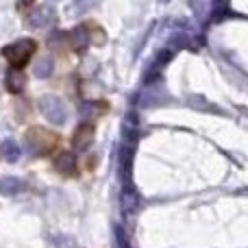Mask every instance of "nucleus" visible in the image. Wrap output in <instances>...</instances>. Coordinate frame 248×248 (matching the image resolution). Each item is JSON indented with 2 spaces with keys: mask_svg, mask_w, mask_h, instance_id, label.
I'll return each instance as SVG.
<instances>
[{
  "mask_svg": "<svg viewBox=\"0 0 248 248\" xmlns=\"http://www.w3.org/2000/svg\"><path fill=\"white\" fill-rule=\"evenodd\" d=\"M98 31V24H81V26H74L72 31L68 33V44L74 48L77 52L85 50L90 44H94V33Z\"/></svg>",
  "mask_w": 248,
  "mask_h": 248,
  "instance_id": "nucleus-4",
  "label": "nucleus"
},
{
  "mask_svg": "<svg viewBox=\"0 0 248 248\" xmlns=\"http://www.w3.org/2000/svg\"><path fill=\"white\" fill-rule=\"evenodd\" d=\"M55 170L63 176L77 174V157L72 150H59V155L55 157Z\"/></svg>",
  "mask_w": 248,
  "mask_h": 248,
  "instance_id": "nucleus-7",
  "label": "nucleus"
},
{
  "mask_svg": "<svg viewBox=\"0 0 248 248\" xmlns=\"http://www.w3.org/2000/svg\"><path fill=\"white\" fill-rule=\"evenodd\" d=\"M94 135H96V128L92 122H81L78 128L74 131L72 135V148L74 150H87L94 141Z\"/></svg>",
  "mask_w": 248,
  "mask_h": 248,
  "instance_id": "nucleus-6",
  "label": "nucleus"
},
{
  "mask_svg": "<svg viewBox=\"0 0 248 248\" xmlns=\"http://www.w3.org/2000/svg\"><path fill=\"white\" fill-rule=\"evenodd\" d=\"M35 52H37V42H35V39H16V42H11L9 46H4L2 50H0V55L11 63V68L22 70L31 61V57H33Z\"/></svg>",
  "mask_w": 248,
  "mask_h": 248,
  "instance_id": "nucleus-2",
  "label": "nucleus"
},
{
  "mask_svg": "<svg viewBox=\"0 0 248 248\" xmlns=\"http://www.w3.org/2000/svg\"><path fill=\"white\" fill-rule=\"evenodd\" d=\"M24 83H26V77L22 74V70L11 68V70L7 72V78H4V85H7V90L11 92V94H20V92L24 90Z\"/></svg>",
  "mask_w": 248,
  "mask_h": 248,
  "instance_id": "nucleus-8",
  "label": "nucleus"
},
{
  "mask_svg": "<svg viewBox=\"0 0 248 248\" xmlns=\"http://www.w3.org/2000/svg\"><path fill=\"white\" fill-rule=\"evenodd\" d=\"M26 20H29V24L33 29H48V26H52L57 22V13L50 7H37V9H31Z\"/></svg>",
  "mask_w": 248,
  "mask_h": 248,
  "instance_id": "nucleus-5",
  "label": "nucleus"
},
{
  "mask_svg": "<svg viewBox=\"0 0 248 248\" xmlns=\"http://www.w3.org/2000/svg\"><path fill=\"white\" fill-rule=\"evenodd\" d=\"M20 4H24V7H29V4H33V0H20Z\"/></svg>",
  "mask_w": 248,
  "mask_h": 248,
  "instance_id": "nucleus-13",
  "label": "nucleus"
},
{
  "mask_svg": "<svg viewBox=\"0 0 248 248\" xmlns=\"http://www.w3.org/2000/svg\"><path fill=\"white\" fill-rule=\"evenodd\" d=\"M39 111L44 113V118H46L48 122L57 124V126H61V124L68 120V111H65L63 100L52 96V94L39 98Z\"/></svg>",
  "mask_w": 248,
  "mask_h": 248,
  "instance_id": "nucleus-3",
  "label": "nucleus"
},
{
  "mask_svg": "<svg viewBox=\"0 0 248 248\" xmlns=\"http://www.w3.org/2000/svg\"><path fill=\"white\" fill-rule=\"evenodd\" d=\"M26 146L31 148L33 155L48 157L50 153H55L59 148V135L55 131H48V128L33 126L26 131Z\"/></svg>",
  "mask_w": 248,
  "mask_h": 248,
  "instance_id": "nucleus-1",
  "label": "nucleus"
},
{
  "mask_svg": "<svg viewBox=\"0 0 248 248\" xmlns=\"http://www.w3.org/2000/svg\"><path fill=\"white\" fill-rule=\"evenodd\" d=\"M22 189H24V181L17 176H4L0 181V194H4V196H16Z\"/></svg>",
  "mask_w": 248,
  "mask_h": 248,
  "instance_id": "nucleus-9",
  "label": "nucleus"
},
{
  "mask_svg": "<svg viewBox=\"0 0 248 248\" xmlns=\"http://www.w3.org/2000/svg\"><path fill=\"white\" fill-rule=\"evenodd\" d=\"M94 2H98V0H77V2H74V7H72V11L74 13H83V11H87V9H90Z\"/></svg>",
  "mask_w": 248,
  "mask_h": 248,
  "instance_id": "nucleus-12",
  "label": "nucleus"
},
{
  "mask_svg": "<svg viewBox=\"0 0 248 248\" xmlns=\"http://www.w3.org/2000/svg\"><path fill=\"white\" fill-rule=\"evenodd\" d=\"M52 65H55L52 63V59L50 57H46V59H42L37 65H35V74H37L39 78H48L50 77V72H52Z\"/></svg>",
  "mask_w": 248,
  "mask_h": 248,
  "instance_id": "nucleus-11",
  "label": "nucleus"
},
{
  "mask_svg": "<svg viewBox=\"0 0 248 248\" xmlns=\"http://www.w3.org/2000/svg\"><path fill=\"white\" fill-rule=\"evenodd\" d=\"M2 155H4V159H7V161H17V159L22 157V148L13 140H7L2 144Z\"/></svg>",
  "mask_w": 248,
  "mask_h": 248,
  "instance_id": "nucleus-10",
  "label": "nucleus"
}]
</instances>
